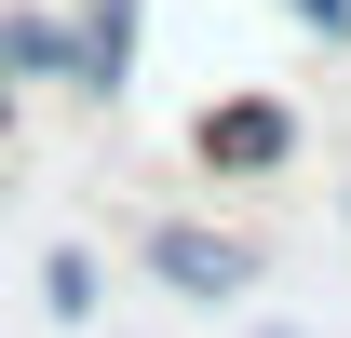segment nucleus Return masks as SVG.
<instances>
[{"instance_id":"7ed1b4c3","label":"nucleus","mask_w":351,"mask_h":338,"mask_svg":"<svg viewBox=\"0 0 351 338\" xmlns=\"http://www.w3.org/2000/svg\"><path fill=\"white\" fill-rule=\"evenodd\" d=\"M68 27H82V95L122 109V95H135V41H149V0H82Z\"/></svg>"},{"instance_id":"f03ea898","label":"nucleus","mask_w":351,"mask_h":338,"mask_svg":"<svg viewBox=\"0 0 351 338\" xmlns=\"http://www.w3.org/2000/svg\"><path fill=\"white\" fill-rule=\"evenodd\" d=\"M149 284L230 311V297H257V244H243V230H217V216H162V230H149Z\"/></svg>"},{"instance_id":"20e7f679","label":"nucleus","mask_w":351,"mask_h":338,"mask_svg":"<svg viewBox=\"0 0 351 338\" xmlns=\"http://www.w3.org/2000/svg\"><path fill=\"white\" fill-rule=\"evenodd\" d=\"M0 82H68L82 95V27L41 0H0Z\"/></svg>"},{"instance_id":"f257e3e1","label":"nucleus","mask_w":351,"mask_h":338,"mask_svg":"<svg viewBox=\"0 0 351 338\" xmlns=\"http://www.w3.org/2000/svg\"><path fill=\"white\" fill-rule=\"evenodd\" d=\"M189 163L217 176V190H257V176L298 163V109H284V95H217V109L189 122Z\"/></svg>"},{"instance_id":"6e6552de","label":"nucleus","mask_w":351,"mask_h":338,"mask_svg":"<svg viewBox=\"0 0 351 338\" xmlns=\"http://www.w3.org/2000/svg\"><path fill=\"white\" fill-rule=\"evenodd\" d=\"M338 216H351V190H338Z\"/></svg>"},{"instance_id":"423d86ee","label":"nucleus","mask_w":351,"mask_h":338,"mask_svg":"<svg viewBox=\"0 0 351 338\" xmlns=\"http://www.w3.org/2000/svg\"><path fill=\"white\" fill-rule=\"evenodd\" d=\"M298 27H324V41H351V0H284Z\"/></svg>"},{"instance_id":"39448f33","label":"nucleus","mask_w":351,"mask_h":338,"mask_svg":"<svg viewBox=\"0 0 351 338\" xmlns=\"http://www.w3.org/2000/svg\"><path fill=\"white\" fill-rule=\"evenodd\" d=\"M41 297L82 325V311H95V257H82V244H54V257H41Z\"/></svg>"},{"instance_id":"0eeeda50","label":"nucleus","mask_w":351,"mask_h":338,"mask_svg":"<svg viewBox=\"0 0 351 338\" xmlns=\"http://www.w3.org/2000/svg\"><path fill=\"white\" fill-rule=\"evenodd\" d=\"M0 149H14V82H0Z\"/></svg>"}]
</instances>
